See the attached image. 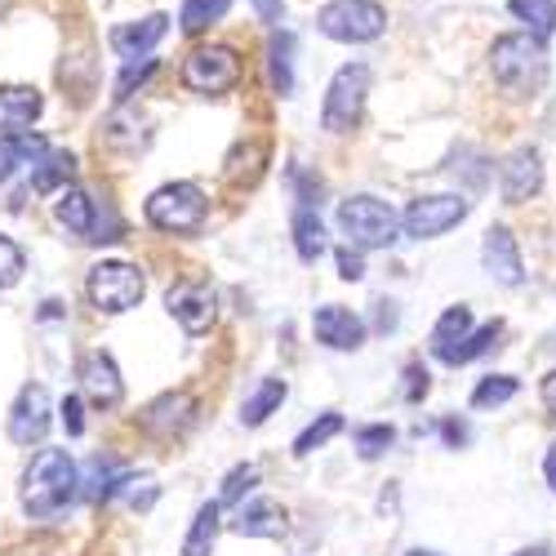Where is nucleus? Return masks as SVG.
<instances>
[{"instance_id":"1","label":"nucleus","mask_w":556,"mask_h":556,"mask_svg":"<svg viewBox=\"0 0 556 556\" xmlns=\"http://www.w3.org/2000/svg\"><path fill=\"white\" fill-rule=\"evenodd\" d=\"M80 472H76V463L67 450H40L31 463H27V472H23V513L31 521H54L67 513V503L80 494Z\"/></svg>"},{"instance_id":"2","label":"nucleus","mask_w":556,"mask_h":556,"mask_svg":"<svg viewBox=\"0 0 556 556\" xmlns=\"http://www.w3.org/2000/svg\"><path fill=\"white\" fill-rule=\"evenodd\" d=\"M490 72L513 99H530L547 85V45L539 31H507L490 50Z\"/></svg>"},{"instance_id":"3","label":"nucleus","mask_w":556,"mask_h":556,"mask_svg":"<svg viewBox=\"0 0 556 556\" xmlns=\"http://www.w3.org/2000/svg\"><path fill=\"white\" fill-rule=\"evenodd\" d=\"M401 227L405 218L379 197H352L339 205V231L356 250H388L401 237Z\"/></svg>"},{"instance_id":"4","label":"nucleus","mask_w":556,"mask_h":556,"mask_svg":"<svg viewBox=\"0 0 556 556\" xmlns=\"http://www.w3.org/2000/svg\"><path fill=\"white\" fill-rule=\"evenodd\" d=\"M85 290H89V303H94L99 312L121 316V312H129V307L143 303V294H148V276L138 271L134 263L112 258V263L89 267V281H85Z\"/></svg>"},{"instance_id":"5","label":"nucleus","mask_w":556,"mask_h":556,"mask_svg":"<svg viewBox=\"0 0 556 556\" xmlns=\"http://www.w3.org/2000/svg\"><path fill=\"white\" fill-rule=\"evenodd\" d=\"M205 192L197 188V182H165V188H156L143 205L148 223L156 231H174V237H182V231H197L205 223Z\"/></svg>"},{"instance_id":"6","label":"nucleus","mask_w":556,"mask_h":556,"mask_svg":"<svg viewBox=\"0 0 556 556\" xmlns=\"http://www.w3.org/2000/svg\"><path fill=\"white\" fill-rule=\"evenodd\" d=\"M365 99H369V67L365 63L339 67L330 89H326V103H320V125L330 134H352L361 125Z\"/></svg>"},{"instance_id":"7","label":"nucleus","mask_w":556,"mask_h":556,"mask_svg":"<svg viewBox=\"0 0 556 556\" xmlns=\"http://www.w3.org/2000/svg\"><path fill=\"white\" fill-rule=\"evenodd\" d=\"M316 27L330 40L365 45V40H379L388 31V10L375 5V0H330V5L316 14Z\"/></svg>"},{"instance_id":"8","label":"nucleus","mask_w":556,"mask_h":556,"mask_svg":"<svg viewBox=\"0 0 556 556\" xmlns=\"http://www.w3.org/2000/svg\"><path fill=\"white\" fill-rule=\"evenodd\" d=\"M237 80H241V59L231 45H201L182 63V85L192 94H227Z\"/></svg>"},{"instance_id":"9","label":"nucleus","mask_w":556,"mask_h":556,"mask_svg":"<svg viewBox=\"0 0 556 556\" xmlns=\"http://www.w3.org/2000/svg\"><path fill=\"white\" fill-rule=\"evenodd\" d=\"M468 201L463 197H419L414 201L401 218H405V237H414V241H432V237H441V231H450V227H458L463 218H468Z\"/></svg>"},{"instance_id":"10","label":"nucleus","mask_w":556,"mask_h":556,"mask_svg":"<svg viewBox=\"0 0 556 556\" xmlns=\"http://www.w3.org/2000/svg\"><path fill=\"white\" fill-rule=\"evenodd\" d=\"M165 307L188 334H205L214 326V316H218V299H214V290L205 281H178L165 294Z\"/></svg>"},{"instance_id":"11","label":"nucleus","mask_w":556,"mask_h":556,"mask_svg":"<svg viewBox=\"0 0 556 556\" xmlns=\"http://www.w3.org/2000/svg\"><path fill=\"white\" fill-rule=\"evenodd\" d=\"M50 432V392L40 383H27L10 409V441L14 445H40Z\"/></svg>"},{"instance_id":"12","label":"nucleus","mask_w":556,"mask_h":556,"mask_svg":"<svg viewBox=\"0 0 556 556\" xmlns=\"http://www.w3.org/2000/svg\"><path fill=\"white\" fill-rule=\"evenodd\" d=\"M481 263H485V271L494 276V281H498V286H507V290H517V286L526 281V263H521L517 237H513V231H507L503 223H494V227L485 231Z\"/></svg>"},{"instance_id":"13","label":"nucleus","mask_w":556,"mask_h":556,"mask_svg":"<svg viewBox=\"0 0 556 556\" xmlns=\"http://www.w3.org/2000/svg\"><path fill=\"white\" fill-rule=\"evenodd\" d=\"M80 392H85L89 405H99V409L121 405L125 383H121V369H116V361L108 352H89L80 361Z\"/></svg>"},{"instance_id":"14","label":"nucleus","mask_w":556,"mask_h":556,"mask_svg":"<svg viewBox=\"0 0 556 556\" xmlns=\"http://www.w3.org/2000/svg\"><path fill=\"white\" fill-rule=\"evenodd\" d=\"M498 182H503V201L507 205H521V201L539 197V188H543V156L534 148H517L513 156L503 161Z\"/></svg>"},{"instance_id":"15","label":"nucleus","mask_w":556,"mask_h":556,"mask_svg":"<svg viewBox=\"0 0 556 556\" xmlns=\"http://www.w3.org/2000/svg\"><path fill=\"white\" fill-rule=\"evenodd\" d=\"M192 414H197V401L188 392H165V396H156L143 414H138V428H143L148 437L169 441V437H178L182 428L192 424Z\"/></svg>"},{"instance_id":"16","label":"nucleus","mask_w":556,"mask_h":556,"mask_svg":"<svg viewBox=\"0 0 556 556\" xmlns=\"http://www.w3.org/2000/svg\"><path fill=\"white\" fill-rule=\"evenodd\" d=\"M312 330H316V339H320V343L334 348V352H356V348L365 343V320H361L356 312L339 307V303L316 307Z\"/></svg>"},{"instance_id":"17","label":"nucleus","mask_w":556,"mask_h":556,"mask_svg":"<svg viewBox=\"0 0 556 556\" xmlns=\"http://www.w3.org/2000/svg\"><path fill=\"white\" fill-rule=\"evenodd\" d=\"M231 530H237L241 539H281L286 534V507L276 498H267V494H258V498L241 503Z\"/></svg>"},{"instance_id":"18","label":"nucleus","mask_w":556,"mask_h":556,"mask_svg":"<svg viewBox=\"0 0 556 556\" xmlns=\"http://www.w3.org/2000/svg\"><path fill=\"white\" fill-rule=\"evenodd\" d=\"M45 99H40V89L31 85H0V134H27L31 121L40 116Z\"/></svg>"},{"instance_id":"19","label":"nucleus","mask_w":556,"mask_h":556,"mask_svg":"<svg viewBox=\"0 0 556 556\" xmlns=\"http://www.w3.org/2000/svg\"><path fill=\"white\" fill-rule=\"evenodd\" d=\"M165 31H169V18H165V14H148V18H138V23H121V27L112 31V50H116L125 63H134L138 54L156 50V45L165 40Z\"/></svg>"},{"instance_id":"20","label":"nucleus","mask_w":556,"mask_h":556,"mask_svg":"<svg viewBox=\"0 0 556 556\" xmlns=\"http://www.w3.org/2000/svg\"><path fill=\"white\" fill-rule=\"evenodd\" d=\"M54 214H59V223L72 231V237L94 241L99 210H94V201H89V192H80V188H63L59 201H54Z\"/></svg>"},{"instance_id":"21","label":"nucleus","mask_w":556,"mask_h":556,"mask_svg":"<svg viewBox=\"0 0 556 556\" xmlns=\"http://www.w3.org/2000/svg\"><path fill=\"white\" fill-rule=\"evenodd\" d=\"M468 339H472V312L458 303V307H450V312L437 320V330H432V352H437L441 361H450Z\"/></svg>"},{"instance_id":"22","label":"nucleus","mask_w":556,"mask_h":556,"mask_svg":"<svg viewBox=\"0 0 556 556\" xmlns=\"http://www.w3.org/2000/svg\"><path fill=\"white\" fill-rule=\"evenodd\" d=\"M294 250H299L303 263H316L320 254H326V223H320V214L312 205L294 210Z\"/></svg>"},{"instance_id":"23","label":"nucleus","mask_w":556,"mask_h":556,"mask_svg":"<svg viewBox=\"0 0 556 556\" xmlns=\"http://www.w3.org/2000/svg\"><path fill=\"white\" fill-rule=\"evenodd\" d=\"M290 59H294V36H290V31H276V36L267 40V72H271V89H276L281 99L294 89Z\"/></svg>"},{"instance_id":"24","label":"nucleus","mask_w":556,"mask_h":556,"mask_svg":"<svg viewBox=\"0 0 556 556\" xmlns=\"http://www.w3.org/2000/svg\"><path fill=\"white\" fill-rule=\"evenodd\" d=\"M286 392H290V388H286V379H263V388H258V392L245 401V409H241V424H245V428H263V424L271 419V414L281 409Z\"/></svg>"},{"instance_id":"25","label":"nucleus","mask_w":556,"mask_h":556,"mask_svg":"<svg viewBox=\"0 0 556 556\" xmlns=\"http://www.w3.org/2000/svg\"><path fill=\"white\" fill-rule=\"evenodd\" d=\"M218 513H223V503H201L197 507L192 530H188V539H182V556H210V547L218 539Z\"/></svg>"},{"instance_id":"26","label":"nucleus","mask_w":556,"mask_h":556,"mask_svg":"<svg viewBox=\"0 0 556 556\" xmlns=\"http://www.w3.org/2000/svg\"><path fill=\"white\" fill-rule=\"evenodd\" d=\"M72 174H76V156L72 152H50L40 161V169L31 174V188L36 192H63Z\"/></svg>"},{"instance_id":"27","label":"nucleus","mask_w":556,"mask_h":556,"mask_svg":"<svg viewBox=\"0 0 556 556\" xmlns=\"http://www.w3.org/2000/svg\"><path fill=\"white\" fill-rule=\"evenodd\" d=\"M231 0H182V10H178V27L188 31V36H201L210 23H218L227 14Z\"/></svg>"},{"instance_id":"28","label":"nucleus","mask_w":556,"mask_h":556,"mask_svg":"<svg viewBox=\"0 0 556 556\" xmlns=\"http://www.w3.org/2000/svg\"><path fill=\"white\" fill-rule=\"evenodd\" d=\"M339 432H343V414H334V409H330V414H320L316 424H307V428L299 432V441H294V454H299V458H307L312 450H320L326 441H334Z\"/></svg>"},{"instance_id":"29","label":"nucleus","mask_w":556,"mask_h":556,"mask_svg":"<svg viewBox=\"0 0 556 556\" xmlns=\"http://www.w3.org/2000/svg\"><path fill=\"white\" fill-rule=\"evenodd\" d=\"M507 10L521 23H530V31H539V36L556 31V0H507Z\"/></svg>"},{"instance_id":"30","label":"nucleus","mask_w":556,"mask_h":556,"mask_svg":"<svg viewBox=\"0 0 556 556\" xmlns=\"http://www.w3.org/2000/svg\"><path fill=\"white\" fill-rule=\"evenodd\" d=\"M521 392V383L513 379V375H490V379H481L477 383V392H472V405L477 409H490V405H507Z\"/></svg>"},{"instance_id":"31","label":"nucleus","mask_w":556,"mask_h":556,"mask_svg":"<svg viewBox=\"0 0 556 556\" xmlns=\"http://www.w3.org/2000/svg\"><path fill=\"white\" fill-rule=\"evenodd\" d=\"M116 494H121L129 507H138V513H143V507H152V503H156V494H161V490H156V477H148V472H143V477H116L112 498H116Z\"/></svg>"},{"instance_id":"32","label":"nucleus","mask_w":556,"mask_h":556,"mask_svg":"<svg viewBox=\"0 0 556 556\" xmlns=\"http://www.w3.org/2000/svg\"><path fill=\"white\" fill-rule=\"evenodd\" d=\"M503 334V320H490V326H481V330H472V339L468 343H463L445 365H468V361H477L481 352H490L494 348V339Z\"/></svg>"},{"instance_id":"33","label":"nucleus","mask_w":556,"mask_h":556,"mask_svg":"<svg viewBox=\"0 0 556 556\" xmlns=\"http://www.w3.org/2000/svg\"><path fill=\"white\" fill-rule=\"evenodd\" d=\"M254 485H258V468H254V463H241V468H231V472H227L218 503H241V494H250Z\"/></svg>"},{"instance_id":"34","label":"nucleus","mask_w":556,"mask_h":556,"mask_svg":"<svg viewBox=\"0 0 556 556\" xmlns=\"http://www.w3.org/2000/svg\"><path fill=\"white\" fill-rule=\"evenodd\" d=\"M23 267H27L23 250H18L10 237H0V290L18 286V281H23Z\"/></svg>"},{"instance_id":"35","label":"nucleus","mask_w":556,"mask_h":556,"mask_svg":"<svg viewBox=\"0 0 556 556\" xmlns=\"http://www.w3.org/2000/svg\"><path fill=\"white\" fill-rule=\"evenodd\" d=\"M396 441V432L388 428V424H375V428H356V450H361V458H379L388 445Z\"/></svg>"},{"instance_id":"36","label":"nucleus","mask_w":556,"mask_h":556,"mask_svg":"<svg viewBox=\"0 0 556 556\" xmlns=\"http://www.w3.org/2000/svg\"><path fill=\"white\" fill-rule=\"evenodd\" d=\"M156 72V59H143V63H125V72H121V80H116V103H125L138 85H143L148 76Z\"/></svg>"},{"instance_id":"37","label":"nucleus","mask_w":556,"mask_h":556,"mask_svg":"<svg viewBox=\"0 0 556 556\" xmlns=\"http://www.w3.org/2000/svg\"><path fill=\"white\" fill-rule=\"evenodd\" d=\"M10 143H14L18 161H45V156H50V143H45L40 134H31V129H27V134H14Z\"/></svg>"},{"instance_id":"38","label":"nucleus","mask_w":556,"mask_h":556,"mask_svg":"<svg viewBox=\"0 0 556 556\" xmlns=\"http://www.w3.org/2000/svg\"><path fill=\"white\" fill-rule=\"evenodd\" d=\"M339 276L343 281H361L365 276V258H361L356 245H339Z\"/></svg>"},{"instance_id":"39","label":"nucleus","mask_w":556,"mask_h":556,"mask_svg":"<svg viewBox=\"0 0 556 556\" xmlns=\"http://www.w3.org/2000/svg\"><path fill=\"white\" fill-rule=\"evenodd\" d=\"M59 414H63V428H67V437H80V432H85V405H80V396H67Z\"/></svg>"},{"instance_id":"40","label":"nucleus","mask_w":556,"mask_h":556,"mask_svg":"<svg viewBox=\"0 0 556 556\" xmlns=\"http://www.w3.org/2000/svg\"><path fill=\"white\" fill-rule=\"evenodd\" d=\"M405 379H409L405 401H424V396H428V369H424V365H409V369H405Z\"/></svg>"},{"instance_id":"41","label":"nucleus","mask_w":556,"mask_h":556,"mask_svg":"<svg viewBox=\"0 0 556 556\" xmlns=\"http://www.w3.org/2000/svg\"><path fill=\"white\" fill-rule=\"evenodd\" d=\"M23 161H18V152H14V143H10V138H5V143H0V182H5L14 169H18Z\"/></svg>"},{"instance_id":"42","label":"nucleus","mask_w":556,"mask_h":556,"mask_svg":"<svg viewBox=\"0 0 556 556\" xmlns=\"http://www.w3.org/2000/svg\"><path fill=\"white\" fill-rule=\"evenodd\" d=\"M441 437H445L450 445H463V441H468V428L454 424V419H445V424H441Z\"/></svg>"},{"instance_id":"43","label":"nucleus","mask_w":556,"mask_h":556,"mask_svg":"<svg viewBox=\"0 0 556 556\" xmlns=\"http://www.w3.org/2000/svg\"><path fill=\"white\" fill-rule=\"evenodd\" d=\"M254 5H258L263 23H276V18H281V0H254Z\"/></svg>"},{"instance_id":"44","label":"nucleus","mask_w":556,"mask_h":556,"mask_svg":"<svg viewBox=\"0 0 556 556\" xmlns=\"http://www.w3.org/2000/svg\"><path fill=\"white\" fill-rule=\"evenodd\" d=\"M543 472H547V485H552V494H556V441L547 445V458H543Z\"/></svg>"},{"instance_id":"45","label":"nucleus","mask_w":556,"mask_h":556,"mask_svg":"<svg viewBox=\"0 0 556 556\" xmlns=\"http://www.w3.org/2000/svg\"><path fill=\"white\" fill-rule=\"evenodd\" d=\"M539 392H543V405H547V409H556V369L543 379V388H539Z\"/></svg>"},{"instance_id":"46","label":"nucleus","mask_w":556,"mask_h":556,"mask_svg":"<svg viewBox=\"0 0 556 556\" xmlns=\"http://www.w3.org/2000/svg\"><path fill=\"white\" fill-rule=\"evenodd\" d=\"M379 307H383V312H379V330H392V326H396V312H392L396 303H379Z\"/></svg>"},{"instance_id":"47","label":"nucleus","mask_w":556,"mask_h":556,"mask_svg":"<svg viewBox=\"0 0 556 556\" xmlns=\"http://www.w3.org/2000/svg\"><path fill=\"white\" fill-rule=\"evenodd\" d=\"M405 556H441V552H424V547H414V552H405Z\"/></svg>"},{"instance_id":"48","label":"nucleus","mask_w":556,"mask_h":556,"mask_svg":"<svg viewBox=\"0 0 556 556\" xmlns=\"http://www.w3.org/2000/svg\"><path fill=\"white\" fill-rule=\"evenodd\" d=\"M517 556H547V547H534V552H517Z\"/></svg>"}]
</instances>
